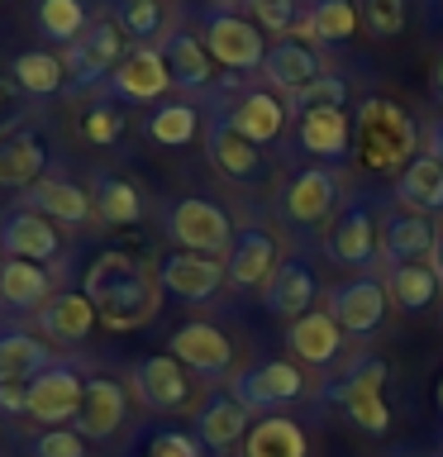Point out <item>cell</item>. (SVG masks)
Here are the masks:
<instances>
[{
    "mask_svg": "<svg viewBox=\"0 0 443 457\" xmlns=\"http://www.w3.org/2000/svg\"><path fill=\"white\" fill-rule=\"evenodd\" d=\"M200 43L210 48L214 67L234 71V77H248V71H263L267 57V38L248 14H238L234 5H214L200 14Z\"/></svg>",
    "mask_w": 443,
    "mask_h": 457,
    "instance_id": "3",
    "label": "cell"
},
{
    "mask_svg": "<svg viewBox=\"0 0 443 457\" xmlns=\"http://www.w3.org/2000/svg\"><path fill=\"white\" fill-rule=\"evenodd\" d=\"M81 134H86V143H114L124 134V114H120V105L114 100H100V105H91L81 114Z\"/></svg>",
    "mask_w": 443,
    "mask_h": 457,
    "instance_id": "46",
    "label": "cell"
},
{
    "mask_svg": "<svg viewBox=\"0 0 443 457\" xmlns=\"http://www.w3.org/2000/svg\"><path fill=\"white\" fill-rule=\"evenodd\" d=\"M34 24L43 38L53 43H77L86 34V24H91V14H86L81 0H34Z\"/></svg>",
    "mask_w": 443,
    "mask_h": 457,
    "instance_id": "39",
    "label": "cell"
},
{
    "mask_svg": "<svg viewBox=\"0 0 443 457\" xmlns=\"http://www.w3.org/2000/svg\"><path fill=\"white\" fill-rule=\"evenodd\" d=\"M439 271H434V262H405V267H391L386 271V291H391V300L405 314H420V310H429L439 300Z\"/></svg>",
    "mask_w": 443,
    "mask_h": 457,
    "instance_id": "38",
    "label": "cell"
},
{
    "mask_svg": "<svg viewBox=\"0 0 443 457\" xmlns=\"http://www.w3.org/2000/svg\"><path fill=\"white\" fill-rule=\"evenodd\" d=\"M434 271H439V281H443V234H439V248H434Z\"/></svg>",
    "mask_w": 443,
    "mask_h": 457,
    "instance_id": "53",
    "label": "cell"
},
{
    "mask_svg": "<svg viewBox=\"0 0 443 457\" xmlns=\"http://www.w3.org/2000/svg\"><path fill=\"white\" fill-rule=\"evenodd\" d=\"M163 57H167V71H171V86H177V91L196 96L214 81V57L191 29H171V34L163 38Z\"/></svg>",
    "mask_w": 443,
    "mask_h": 457,
    "instance_id": "26",
    "label": "cell"
},
{
    "mask_svg": "<svg viewBox=\"0 0 443 457\" xmlns=\"http://www.w3.org/2000/svg\"><path fill=\"white\" fill-rule=\"evenodd\" d=\"M143 134L153 143H163V148H186L200 134V110L191 100H157L148 110V120H143Z\"/></svg>",
    "mask_w": 443,
    "mask_h": 457,
    "instance_id": "36",
    "label": "cell"
},
{
    "mask_svg": "<svg viewBox=\"0 0 443 457\" xmlns=\"http://www.w3.org/2000/svg\"><path fill=\"white\" fill-rule=\"evenodd\" d=\"M429 157H439V162H443V120H434V124H429V148H424Z\"/></svg>",
    "mask_w": 443,
    "mask_h": 457,
    "instance_id": "51",
    "label": "cell"
},
{
    "mask_svg": "<svg viewBox=\"0 0 443 457\" xmlns=\"http://www.w3.org/2000/svg\"><path fill=\"white\" fill-rule=\"evenodd\" d=\"M43 177H48V148L38 134L20 129V134L0 138V186L5 191H29Z\"/></svg>",
    "mask_w": 443,
    "mask_h": 457,
    "instance_id": "28",
    "label": "cell"
},
{
    "mask_svg": "<svg viewBox=\"0 0 443 457\" xmlns=\"http://www.w3.org/2000/svg\"><path fill=\"white\" fill-rule=\"evenodd\" d=\"M91 205H96V220L110 224V228H129L143 220V195L138 186L120 177V171H96L91 177Z\"/></svg>",
    "mask_w": 443,
    "mask_h": 457,
    "instance_id": "30",
    "label": "cell"
},
{
    "mask_svg": "<svg viewBox=\"0 0 443 457\" xmlns=\"http://www.w3.org/2000/svg\"><path fill=\"white\" fill-rule=\"evenodd\" d=\"M396 205H405V210H414V214H443V162L439 157H429V153H420L414 162L396 177Z\"/></svg>",
    "mask_w": 443,
    "mask_h": 457,
    "instance_id": "29",
    "label": "cell"
},
{
    "mask_svg": "<svg viewBox=\"0 0 443 457\" xmlns=\"http://www.w3.org/2000/svg\"><path fill=\"white\" fill-rule=\"evenodd\" d=\"M363 24V10L353 0H320L314 10H305V38H324V43H339V38H353V29Z\"/></svg>",
    "mask_w": 443,
    "mask_h": 457,
    "instance_id": "41",
    "label": "cell"
},
{
    "mask_svg": "<svg viewBox=\"0 0 443 457\" xmlns=\"http://www.w3.org/2000/svg\"><path fill=\"white\" fill-rule=\"evenodd\" d=\"M129 420V395H124V386L120 381H110V377H91L86 381V400H81V414H77V434L81 438H91V443H105L114 438L124 428Z\"/></svg>",
    "mask_w": 443,
    "mask_h": 457,
    "instance_id": "23",
    "label": "cell"
},
{
    "mask_svg": "<svg viewBox=\"0 0 443 457\" xmlns=\"http://www.w3.org/2000/svg\"><path fill=\"white\" fill-rule=\"evenodd\" d=\"M24 210H34L43 214V220H53V224H91L96 220V205H91V191L77 181H67V177H43L34 181L24 191L20 200Z\"/></svg>",
    "mask_w": 443,
    "mask_h": 457,
    "instance_id": "24",
    "label": "cell"
},
{
    "mask_svg": "<svg viewBox=\"0 0 443 457\" xmlns=\"http://www.w3.org/2000/svg\"><path fill=\"white\" fill-rule=\"evenodd\" d=\"M134 391L157 414H181L196 405V377L171 353H153L134 362Z\"/></svg>",
    "mask_w": 443,
    "mask_h": 457,
    "instance_id": "12",
    "label": "cell"
},
{
    "mask_svg": "<svg viewBox=\"0 0 443 457\" xmlns=\"http://www.w3.org/2000/svg\"><path fill=\"white\" fill-rule=\"evenodd\" d=\"M157 281H163L167 295L191 300V305H200V300H210L220 286H229L224 257H200V253H181V248L157 262Z\"/></svg>",
    "mask_w": 443,
    "mask_h": 457,
    "instance_id": "20",
    "label": "cell"
},
{
    "mask_svg": "<svg viewBox=\"0 0 443 457\" xmlns=\"http://www.w3.org/2000/svg\"><path fill=\"white\" fill-rule=\"evenodd\" d=\"M167 238L181 253L229 257V248H234V220H229L224 205H214L205 195H181L167 205Z\"/></svg>",
    "mask_w": 443,
    "mask_h": 457,
    "instance_id": "4",
    "label": "cell"
},
{
    "mask_svg": "<svg viewBox=\"0 0 443 457\" xmlns=\"http://www.w3.org/2000/svg\"><path fill=\"white\" fill-rule=\"evenodd\" d=\"M324 257L339 267H353V277L381 262V220L372 214L367 200H348L334 214V224L324 228Z\"/></svg>",
    "mask_w": 443,
    "mask_h": 457,
    "instance_id": "7",
    "label": "cell"
},
{
    "mask_svg": "<svg viewBox=\"0 0 443 457\" xmlns=\"http://www.w3.org/2000/svg\"><path fill=\"white\" fill-rule=\"evenodd\" d=\"M353 157L372 171H405L420 157V124L405 105L367 96L353 114Z\"/></svg>",
    "mask_w": 443,
    "mask_h": 457,
    "instance_id": "2",
    "label": "cell"
},
{
    "mask_svg": "<svg viewBox=\"0 0 443 457\" xmlns=\"http://www.w3.org/2000/svg\"><path fill=\"white\" fill-rule=\"evenodd\" d=\"M314 391L305 381V371L296 362H286V357H267V362L248 367L243 377H234V395L243 410L253 414H281L286 405H300Z\"/></svg>",
    "mask_w": 443,
    "mask_h": 457,
    "instance_id": "10",
    "label": "cell"
},
{
    "mask_svg": "<svg viewBox=\"0 0 443 457\" xmlns=\"http://www.w3.org/2000/svg\"><path fill=\"white\" fill-rule=\"evenodd\" d=\"M248 428H253V410H243L234 391H214L205 405L196 410V438H200V448H210V453L243 448Z\"/></svg>",
    "mask_w": 443,
    "mask_h": 457,
    "instance_id": "22",
    "label": "cell"
},
{
    "mask_svg": "<svg viewBox=\"0 0 443 457\" xmlns=\"http://www.w3.org/2000/svg\"><path fill=\"white\" fill-rule=\"evenodd\" d=\"M434 96L443 100V53H439V67H434Z\"/></svg>",
    "mask_w": 443,
    "mask_h": 457,
    "instance_id": "52",
    "label": "cell"
},
{
    "mask_svg": "<svg viewBox=\"0 0 443 457\" xmlns=\"http://www.w3.org/2000/svg\"><path fill=\"white\" fill-rule=\"evenodd\" d=\"M314 295H320V281H314V271L291 257V262H281L272 271V281L263 286V310L272 320H300V314L314 310Z\"/></svg>",
    "mask_w": 443,
    "mask_h": 457,
    "instance_id": "25",
    "label": "cell"
},
{
    "mask_svg": "<svg viewBox=\"0 0 443 457\" xmlns=\"http://www.w3.org/2000/svg\"><path fill=\"white\" fill-rule=\"evenodd\" d=\"M300 5H305V10H314V5H320V0H300Z\"/></svg>",
    "mask_w": 443,
    "mask_h": 457,
    "instance_id": "55",
    "label": "cell"
},
{
    "mask_svg": "<svg viewBox=\"0 0 443 457\" xmlns=\"http://www.w3.org/2000/svg\"><path fill=\"white\" fill-rule=\"evenodd\" d=\"M286 343H291L296 362H305L310 371L339 367L343 353H348V334H343L339 320H334V314H329L324 305H314L310 314L291 320V328H286Z\"/></svg>",
    "mask_w": 443,
    "mask_h": 457,
    "instance_id": "18",
    "label": "cell"
},
{
    "mask_svg": "<svg viewBox=\"0 0 443 457\" xmlns=\"http://www.w3.org/2000/svg\"><path fill=\"white\" fill-rule=\"evenodd\" d=\"M248 10V20L263 29V34H277V38H291L305 29V5L300 0H238Z\"/></svg>",
    "mask_w": 443,
    "mask_h": 457,
    "instance_id": "42",
    "label": "cell"
},
{
    "mask_svg": "<svg viewBox=\"0 0 443 457\" xmlns=\"http://www.w3.org/2000/svg\"><path fill=\"white\" fill-rule=\"evenodd\" d=\"M86 400V377L71 362L43 367L34 381L24 386V414L38 428H71Z\"/></svg>",
    "mask_w": 443,
    "mask_h": 457,
    "instance_id": "9",
    "label": "cell"
},
{
    "mask_svg": "<svg viewBox=\"0 0 443 457\" xmlns=\"http://www.w3.org/2000/svg\"><path fill=\"white\" fill-rule=\"evenodd\" d=\"M96 305L86 300V291H57L48 305L38 310V328L48 343H86L96 328Z\"/></svg>",
    "mask_w": 443,
    "mask_h": 457,
    "instance_id": "27",
    "label": "cell"
},
{
    "mask_svg": "<svg viewBox=\"0 0 443 457\" xmlns=\"http://www.w3.org/2000/svg\"><path fill=\"white\" fill-rule=\"evenodd\" d=\"M171 357L200 381H224L234 371V343L224 328H214L205 320H191L171 334Z\"/></svg>",
    "mask_w": 443,
    "mask_h": 457,
    "instance_id": "15",
    "label": "cell"
},
{
    "mask_svg": "<svg viewBox=\"0 0 443 457\" xmlns=\"http://www.w3.org/2000/svg\"><path fill=\"white\" fill-rule=\"evenodd\" d=\"M53 300V277L48 267L38 262H20V257H5L0 262V305L5 310H43Z\"/></svg>",
    "mask_w": 443,
    "mask_h": 457,
    "instance_id": "31",
    "label": "cell"
},
{
    "mask_svg": "<svg viewBox=\"0 0 443 457\" xmlns=\"http://www.w3.org/2000/svg\"><path fill=\"white\" fill-rule=\"evenodd\" d=\"M263 86H272L277 96L286 100H296L300 91H310L320 77H329L324 71V57L314 53V43L305 38H277V43H267V57H263Z\"/></svg>",
    "mask_w": 443,
    "mask_h": 457,
    "instance_id": "16",
    "label": "cell"
},
{
    "mask_svg": "<svg viewBox=\"0 0 443 457\" xmlns=\"http://www.w3.org/2000/svg\"><path fill=\"white\" fill-rule=\"evenodd\" d=\"M386 300H391L386 281L377 277V271H363V277H348V281L329 286L324 310L334 314L348 338H372L386 324Z\"/></svg>",
    "mask_w": 443,
    "mask_h": 457,
    "instance_id": "11",
    "label": "cell"
},
{
    "mask_svg": "<svg viewBox=\"0 0 443 457\" xmlns=\"http://www.w3.org/2000/svg\"><path fill=\"white\" fill-rule=\"evenodd\" d=\"M296 138H300V148L314 153L320 162H339V157H348V148H353V124L343 110H310V114H300Z\"/></svg>",
    "mask_w": 443,
    "mask_h": 457,
    "instance_id": "32",
    "label": "cell"
},
{
    "mask_svg": "<svg viewBox=\"0 0 443 457\" xmlns=\"http://www.w3.org/2000/svg\"><path fill=\"white\" fill-rule=\"evenodd\" d=\"M0 253L5 257H20V262H53L63 253V238H57V224L43 220V214L14 205L0 214Z\"/></svg>",
    "mask_w": 443,
    "mask_h": 457,
    "instance_id": "21",
    "label": "cell"
},
{
    "mask_svg": "<svg viewBox=\"0 0 443 457\" xmlns=\"http://www.w3.org/2000/svg\"><path fill=\"white\" fill-rule=\"evenodd\" d=\"M148 457H205L196 434H181V428H157L148 438Z\"/></svg>",
    "mask_w": 443,
    "mask_h": 457,
    "instance_id": "48",
    "label": "cell"
},
{
    "mask_svg": "<svg viewBox=\"0 0 443 457\" xmlns=\"http://www.w3.org/2000/svg\"><path fill=\"white\" fill-rule=\"evenodd\" d=\"M357 10H363V29L372 38H396L410 20L405 0H357Z\"/></svg>",
    "mask_w": 443,
    "mask_h": 457,
    "instance_id": "43",
    "label": "cell"
},
{
    "mask_svg": "<svg viewBox=\"0 0 443 457\" xmlns=\"http://www.w3.org/2000/svg\"><path fill=\"white\" fill-rule=\"evenodd\" d=\"M20 86H10V81H0V138H10V129L20 124V114H24V100L14 96Z\"/></svg>",
    "mask_w": 443,
    "mask_h": 457,
    "instance_id": "49",
    "label": "cell"
},
{
    "mask_svg": "<svg viewBox=\"0 0 443 457\" xmlns=\"http://www.w3.org/2000/svg\"><path fill=\"white\" fill-rule=\"evenodd\" d=\"M114 24L124 29V38H134V48H153V38H167V10L163 0H114Z\"/></svg>",
    "mask_w": 443,
    "mask_h": 457,
    "instance_id": "40",
    "label": "cell"
},
{
    "mask_svg": "<svg viewBox=\"0 0 443 457\" xmlns=\"http://www.w3.org/2000/svg\"><path fill=\"white\" fill-rule=\"evenodd\" d=\"M0 410L24 414V386H0Z\"/></svg>",
    "mask_w": 443,
    "mask_h": 457,
    "instance_id": "50",
    "label": "cell"
},
{
    "mask_svg": "<svg viewBox=\"0 0 443 457\" xmlns=\"http://www.w3.org/2000/svg\"><path fill=\"white\" fill-rule=\"evenodd\" d=\"M277 238H272V228L263 224H243L234 234V248L224 257V277L234 291H263L272 281V271H277Z\"/></svg>",
    "mask_w": 443,
    "mask_h": 457,
    "instance_id": "19",
    "label": "cell"
},
{
    "mask_svg": "<svg viewBox=\"0 0 443 457\" xmlns=\"http://www.w3.org/2000/svg\"><path fill=\"white\" fill-rule=\"evenodd\" d=\"M348 105V81L343 77H320L310 91H300L291 100V114H310V110H343Z\"/></svg>",
    "mask_w": 443,
    "mask_h": 457,
    "instance_id": "44",
    "label": "cell"
},
{
    "mask_svg": "<svg viewBox=\"0 0 443 457\" xmlns=\"http://www.w3.org/2000/svg\"><path fill=\"white\" fill-rule=\"evenodd\" d=\"M439 414H443V381H439Z\"/></svg>",
    "mask_w": 443,
    "mask_h": 457,
    "instance_id": "54",
    "label": "cell"
},
{
    "mask_svg": "<svg viewBox=\"0 0 443 457\" xmlns=\"http://www.w3.org/2000/svg\"><path fill=\"white\" fill-rule=\"evenodd\" d=\"M286 114H291V100L277 96L272 86H243V91L220 110V120L229 129H238L248 143L267 148V143H277L286 134Z\"/></svg>",
    "mask_w": 443,
    "mask_h": 457,
    "instance_id": "13",
    "label": "cell"
},
{
    "mask_svg": "<svg viewBox=\"0 0 443 457\" xmlns=\"http://www.w3.org/2000/svg\"><path fill=\"white\" fill-rule=\"evenodd\" d=\"M29 457H86V438L77 428H38L29 438Z\"/></svg>",
    "mask_w": 443,
    "mask_h": 457,
    "instance_id": "45",
    "label": "cell"
},
{
    "mask_svg": "<svg viewBox=\"0 0 443 457\" xmlns=\"http://www.w3.org/2000/svg\"><path fill=\"white\" fill-rule=\"evenodd\" d=\"M443 228L429 214H414L405 205L381 214V262L386 267H405V262H434Z\"/></svg>",
    "mask_w": 443,
    "mask_h": 457,
    "instance_id": "17",
    "label": "cell"
},
{
    "mask_svg": "<svg viewBox=\"0 0 443 457\" xmlns=\"http://www.w3.org/2000/svg\"><path fill=\"white\" fill-rule=\"evenodd\" d=\"M124 29L114 24V20H91L86 24V34L77 43H67V91H96V86H105L114 77V67L124 62Z\"/></svg>",
    "mask_w": 443,
    "mask_h": 457,
    "instance_id": "5",
    "label": "cell"
},
{
    "mask_svg": "<svg viewBox=\"0 0 443 457\" xmlns=\"http://www.w3.org/2000/svg\"><path fill=\"white\" fill-rule=\"evenodd\" d=\"M0 5H5V0H0Z\"/></svg>",
    "mask_w": 443,
    "mask_h": 457,
    "instance_id": "56",
    "label": "cell"
},
{
    "mask_svg": "<svg viewBox=\"0 0 443 457\" xmlns=\"http://www.w3.org/2000/svg\"><path fill=\"white\" fill-rule=\"evenodd\" d=\"M343 210V177L334 167H300L281 191V220L296 228H329L334 214Z\"/></svg>",
    "mask_w": 443,
    "mask_h": 457,
    "instance_id": "8",
    "label": "cell"
},
{
    "mask_svg": "<svg viewBox=\"0 0 443 457\" xmlns=\"http://www.w3.org/2000/svg\"><path fill=\"white\" fill-rule=\"evenodd\" d=\"M386 377H391V367H386V357L377 353H357L348 367H343V377H334L324 386V400H334V405H348L357 395H381L386 391Z\"/></svg>",
    "mask_w": 443,
    "mask_h": 457,
    "instance_id": "37",
    "label": "cell"
},
{
    "mask_svg": "<svg viewBox=\"0 0 443 457\" xmlns=\"http://www.w3.org/2000/svg\"><path fill=\"white\" fill-rule=\"evenodd\" d=\"M243 457H310V438L286 414H263L243 438Z\"/></svg>",
    "mask_w": 443,
    "mask_h": 457,
    "instance_id": "35",
    "label": "cell"
},
{
    "mask_svg": "<svg viewBox=\"0 0 443 457\" xmlns=\"http://www.w3.org/2000/svg\"><path fill=\"white\" fill-rule=\"evenodd\" d=\"M10 77H14V86H20V96H29V100H48L57 91H67V62L48 48L14 53Z\"/></svg>",
    "mask_w": 443,
    "mask_h": 457,
    "instance_id": "33",
    "label": "cell"
},
{
    "mask_svg": "<svg viewBox=\"0 0 443 457\" xmlns=\"http://www.w3.org/2000/svg\"><path fill=\"white\" fill-rule=\"evenodd\" d=\"M57 357L48 353V343H38L24 328H5L0 334V386H29L43 367H53Z\"/></svg>",
    "mask_w": 443,
    "mask_h": 457,
    "instance_id": "34",
    "label": "cell"
},
{
    "mask_svg": "<svg viewBox=\"0 0 443 457\" xmlns=\"http://www.w3.org/2000/svg\"><path fill=\"white\" fill-rule=\"evenodd\" d=\"M205 157L229 186H238V191H267V186L277 181V167L267 162V153L243 138L238 129H229L220 114L205 124Z\"/></svg>",
    "mask_w": 443,
    "mask_h": 457,
    "instance_id": "6",
    "label": "cell"
},
{
    "mask_svg": "<svg viewBox=\"0 0 443 457\" xmlns=\"http://www.w3.org/2000/svg\"><path fill=\"white\" fill-rule=\"evenodd\" d=\"M171 86V71H167V57L163 48H129L124 62L114 67V77L100 86L114 105H157L163 100V91Z\"/></svg>",
    "mask_w": 443,
    "mask_h": 457,
    "instance_id": "14",
    "label": "cell"
},
{
    "mask_svg": "<svg viewBox=\"0 0 443 457\" xmlns=\"http://www.w3.org/2000/svg\"><path fill=\"white\" fill-rule=\"evenodd\" d=\"M86 300L110 328H138L163 310V281L129 253H100L86 267Z\"/></svg>",
    "mask_w": 443,
    "mask_h": 457,
    "instance_id": "1",
    "label": "cell"
},
{
    "mask_svg": "<svg viewBox=\"0 0 443 457\" xmlns=\"http://www.w3.org/2000/svg\"><path fill=\"white\" fill-rule=\"evenodd\" d=\"M348 420L363 428V434H386L391 428V405H386V395H357L348 405H339Z\"/></svg>",
    "mask_w": 443,
    "mask_h": 457,
    "instance_id": "47",
    "label": "cell"
}]
</instances>
